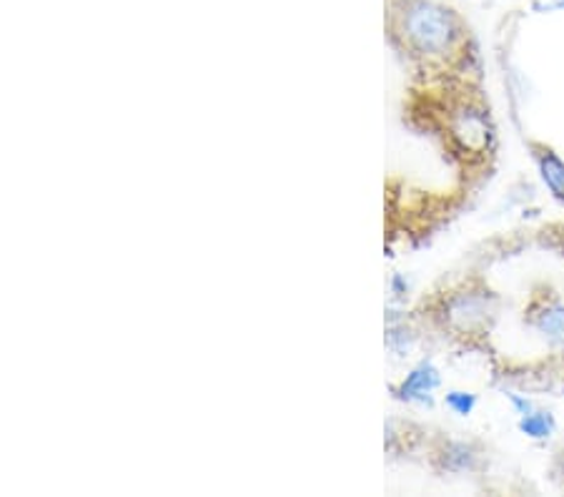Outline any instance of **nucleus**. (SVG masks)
Listing matches in <instances>:
<instances>
[{"mask_svg":"<svg viewBox=\"0 0 564 497\" xmlns=\"http://www.w3.org/2000/svg\"><path fill=\"white\" fill-rule=\"evenodd\" d=\"M409 43L424 56H444L459 41V18L432 0H414L404 13Z\"/></svg>","mask_w":564,"mask_h":497,"instance_id":"obj_1","label":"nucleus"},{"mask_svg":"<svg viewBox=\"0 0 564 497\" xmlns=\"http://www.w3.org/2000/svg\"><path fill=\"white\" fill-rule=\"evenodd\" d=\"M509 402H512L517 407V412H520V418H524V414H530L534 410V404L527 400V397H520V395H509Z\"/></svg>","mask_w":564,"mask_h":497,"instance_id":"obj_10","label":"nucleus"},{"mask_svg":"<svg viewBox=\"0 0 564 497\" xmlns=\"http://www.w3.org/2000/svg\"><path fill=\"white\" fill-rule=\"evenodd\" d=\"M536 161H540V171L544 184L550 186V192L564 202V161L552 151H542L536 153Z\"/></svg>","mask_w":564,"mask_h":497,"instance_id":"obj_6","label":"nucleus"},{"mask_svg":"<svg viewBox=\"0 0 564 497\" xmlns=\"http://www.w3.org/2000/svg\"><path fill=\"white\" fill-rule=\"evenodd\" d=\"M520 430L532 440H547L557 430V422H554V414L547 410H532L520 420Z\"/></svg>","mask_w":564,"mask_h":497,"instance_id":"obj_7","label":"nucleus"},{"mask_svg":"<svg viewBox=\"0 0 564 497\" xmlns=\"http://www.w3.org/2000/svg\"><path fill=\"white\" fill-rule=\"evenodd\" d=\"M471 463H475V452H471V447L462 445V442L444 452V465H447V469H467L471 467Z\"/></svg>","mask_w":564,"mask_h":497,"instance_id":"obj_8","label":"nucleus"},{"mask_svg":"<svg viewBox=\"0 0 564 497\" xmlns=\"http://www.w3.org/2000/svg\"><path fill=\"white\" fill-rule=\"evenodd\" d=\"M495 300L489 294H462L449 306V316L454 324H459L464 329L485 324L487 316L492 314Z\"/></svg>","mask_w":564,"mask_h":497,"instance_id":"obj_3","label":"nucleus"},{"mask_svg":"<svg viewBox=\"0 0 564 497\" xmlns=\"http://www.w3.org/2000/svg\"><path fill=\"white\" fill-rule=\"evenodd\" d=\"M475 404H477V395H471V392H449L447 395V407L457 414H462V418L471 414Z\"/></svg>","mask_w":564,"mask_h":497,"instance_id":"obj_9","label":"nucleus"},{"mask_svg":"<svg viewBox=\"0 0 564 497\" xmlns=\"http://www.w3.org/2000/svg\"><path fill=\"white\" fill-rule=\"evenodd\" d=\"M452 136L457 139L464 149L469 151H485L489 143V123L487 116L479 108H462L452 121Z\"/></svg>","mask_w":564,"mask_h":497,"instance_id":"obj_2","label":"nucleus"},{"mask_svg":"<svg viewBox=\"0 0 564 497\" xmlns=\"http://www.w3.org/2000/svg\"><path fill=\"white\" fill-rule=\"evenodd\" d=\"M532 324L534 329L547 339L550 347L564 352V304L562 302L544 304L542 310L534 314Z\"/></svg>","mask_w":564,"mask_h":497,"instance_id":"obj_5","label":"nucleus"},{"mask_svg":"<svg viewBox=\"0 0 564 497\" xmlns=\"http://www.w3.org/2000/svg\"><path fill=\"white\" fill-rule=\"evenodd\" d=\"M534 11H557V8H564V0H532Z\"/></svg>","mask_w":564,"mask_h":497,"instance_id":"obj_11","label":"nucleus"},{"mask_svg":"<svg viewBox=\"0 0 564 497\" xmlns=\"http://www.w3.org/2000/svg\"><path fill=\"white\" fill-rule=\"evenodd\" d=\"M440 382H442V377H440V372H436V367L430 365V361H422V365L404 379V385L399 387L397 392L402 400L432 402L430 395L436 390V387H440Z\"/></svg>","mask_w":564,"mask_h":497,"instance_id":"obj_4","label":"nucleus"}]
</instances>
